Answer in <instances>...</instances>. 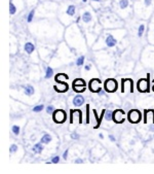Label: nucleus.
<instances>
[{"instance_id":"obj_1","label":"nucleus","mask_w":154,"mask_h":174,"mask_svg":"<svg viewBox=\"0 0 154 174\" xmlns=\"http://www.w3.org/2000/svg\"><path fill=\"white\" fill-rule=\"evenodd\" d=\"M149 81H150V73L147 74V78H142L137 83V89L141 93L149 92Z\"/></svg>"},{"instance_id":"obj_2","label":"nucleus","mask_w":154,"mask_h":174,"mask_svg":"<svg viewBox=\"0 0 154 174\" xmlns=\"http://www.w3.org/2000/svg\"><path fill=\"white\" fill-rule=\"evenodd\" d=\"M89 88L93 93H101L102 92V81L99 78H93L89 82Z\"/></svg>"},{"instance_id":"obj_3","label":"nucleus","mask_w":154,"mask_h":174,"mask_svg":"<svg viewBox=\"0 0 154 174\" xmlns=\"http://www.w3.org/2000/svg\"><path fill=\"white\" fill-rule=\"evenodd\" d=\"M118 89L117 80L114 78H108L105 81V91L107 93H114Z\"/></svg>"},{"instance_id":"obj_4","label":"nucleus","mask_w":154,"mask_h":174,"mask_svg":"<svg viewBox=\"0 0 154 174\" xmlns=\"http://www.w3.org/2000/svg\"><path fill=\"white\" fill-rule=\"evenodd\" d=\"M67 119V114L64 110L62 109H57L52 112V120L57 123V124H62L66 121Z\"/></svg>"},{"instance_id":"obj_5","label":"nucleus","mask_w":154,"mask_h":174,"mask_svg":"<svg viewBox=\"0 0 154 174\" xmlns=\"http://www.w3.org/2000/svg\"><path fill=\"white\" fill-rule=\"evenodd\" d=\"M127 119L128 121L131 123V124H136V123H139L142 119V113L141 111H139L138 109H131L128 114H127Z\"/></svg>"},{"instance_id":"obj_6","label":"nucleus","mask_w":154,"mask_h":174,"mask_svg":"<svg viewBox=\"0 0 154 174\" xmlns=\"http://www.w3.org/2000/svg\"><path fill=\"white\" fill-rule=\"evenodd\" d=\"M125 115V112L122 109H116L113 111V121L115 124H122L124 122V118H121Z\"/></svg>"},{"instance_id":"obj_7","label":"nucleus","mask_w":154,"mask_h":174,"mask_svg":"<svg viewBox=\"0 0 154 174\" xmlns=\"http://www.w3.org/2000/svg\"><path fill=\"white\" fill-rule=\"evenodd\" d=\"M54 91H57L58 93H65L66 91H68L69 89V85L65 82V81H62V82H59V84H56L53 86Z\"/></svg>"},{"instance_id":"obj_8","label":"nucleus","mask_w":154,"mask_h":174,"mask_svg":"<svg viewBox=\"0 0 154 174\" xmlns=\"http://www.w3.org/2000/svg\"><path fill=\"white\" fill-rule=\"evenodd\" d=\"M83 103H84V98H83L82 96L77 95L76 97H74V99H73V104H74L76 107L81 106Z\"/></svg>"},{"instance_id":"obj_9","label":"nucleus","mask_w":154,"mask_h":174,"mask_svg":"<svg viewBox=\"0 0 154 174\" xmlns=\"http://www.w3.org/2000/svg\"><path fill=\"white\" fill-rule=\"evenodd\" d=\"M106 44L109 47H113V46H115L117 44V40L112 35H108L107 38H106Z\"/></svg>"},{"instance_id":"obj_10","label":"nucleus","mask_w":154,"mask_h":174,"mask_svg":"<svg viewBox=\"0 0 154 174\" xmlns=\"http://www.w3.org/2000/svg\"><path fill=\"white\" fill-rule=\"evenodd\" d=\"M24 49H25V52H26L27 54H32V53L34 52V50H35V46H34V44H33L32 42H27V43L25 44Z\"/></svg>"},{"instance_id":"obj_11","label":"nucleus","mask_w":154,"mask_h":174,"mask_svg":"<svg viewBox=\"0 0 154 174\" xmlns=\"http://www.w3.org/2000/svg\"><path fill=\"white\" fill-rule=\"evenodd\" d=\"M43 143H36L34 146H33V151L35 152V153H41L42 152V150H43V145H42Z\"/></svg>"},{"instance_id":"obj_12","label":"nucleus","mask_w":154,"mask_h":174,"mask_svg":"<svg viewBox=\"0 0 154 174\" xmlns=\"http://www.w3.org/2000/svg\"><path fill=\"white\" fill-rule=\"evenodd\" d=\"M73 90L76 93H82L86 90V85H73Z\"/></svg>"},{"instance_id":"obj_13","label":"nucleus","mask_w":154,"mask_h":174,"mask_svg":"<svg viewBox=\"0 0 154 174\" xmlns=\"http://www.w3.org/2000/svg\"><path fill=\"white\" fill-rule=\"evenodd\" d=\"M50 141H51V136H50L49 134H44V135L42 136L41 140H40V142L43 143V144H47V143H49Z\"/></svg>"},{"instance_id":"obj_14","label":"nucleus","mask_w":154,"mask_h":174,"mask_svg":"<svg viewBox=\"0 0 154 174\" xmlns=\"http://www.w3.org/2000/svg\"><path fill=\"white\" fill-rule=\"evenodd\" d=\"M82 21H83L84 23H90V22L92 21V15H91V13L85 12V13L82 15Z\"/></svg>"},{"instance_id":"obj_15","label":"nucleus","mask_w":154,"mask_h":174,"mask_svg":"<svg viewBox=\"0 0 154 174\" xmlns=\"http://www.w3.org/2000/svg\"><path fill=\"white\" fill-rule=\"evenodd\" d=\"M34 93H35V91H34V88H33V86L27 85L26 88H25V94H26L27 96H32Z\"/></svg>"},{"instance_id":"obj_16","label":"nucleus","mask_w":154,"mask_h":174,"mask_svg":"<svg viewBox=\"0 0 154 174\" xmlns=\"http://www.w3.org/2000/svg\"><path fill=\"white\" fill-rule=\"evenodd\" d=\"M73 85H86L85 80L82 78H76L73 80Z\"/></svg>"},{"instance_id":"obj_17","label":"nucleus","mask_w":154,"mask_h":174,"mask_svg":"<svg viewBox=\"0 0 154 174\" xmlns=\"http://www.w3.org/2000/svg\"><path fill=\"white\" fill-rule=\"evenodd\" d=\"M60 78L68 79V78H69V76H68L67 74H65V73H59V74H57V75H56V77H54V79H56V81H57V82H61Z\"/></svg>"},{"instance_id":"obj_18","label":"nucleus","mask_w":154,"mask_h":174,"mask_svg":"<svg viewBox=\"0 0 154 174\" xmlns=\"http://www.w3.org/2000/svg\"><path fill=\"white\" fill-rule=\"evenodd\" d=\"M52 75H53V70H52V68H51V67H47V68H46V73H45V78L48 79V78H50Z\"/></svg>"},{"instance_id":"obj_19","label":"nucleus","mask_w":154,"mask_h":174,"mask_svg":"<svg viewBox=\"0 0 154 174\" xmlns=\"http://www.w3.org/2000/svg\"><path fill=\"white\" fill-rule=\"evenodd\" d=\"M105 119L109 122V121H112L113 120V112L111 110H106L105 112Z\"/></svg>"},{"instance_id":"obj_20","label":"nucleus","mask_w":154,"mask_h":174,"mask_svg":"<svg viewBox=\"0 0 154 174\" xmlns=\"http://www.w3.org/2000/svg\"><path fill=\"white\" fill-rule=\"evenodd\" d=\"M67 14L69 16H74V14H75V6L74 5H69L68 9H67Z\"/></svg>"},{"instance_id":"obj_21","label":"nucleus","mask_w":154,"mask_h":174,"mask_svg":"<svg viewBox=\"0 0 154 174\" xmlns=\"http://www.w3.org/2000/svg\"><path fill=\"white\" fill-rule=\"evenodd\" d=\"M84 56H81V57H79L78 59H77V61H76V65L77 66H82L83 65V63H84Z\"/></svg>"},{"instance_id":"obj_22","label":"nucleus","mask_w":154,"mask_h":174,"mask_svg":"<svg viewBox=\"0 0 154 174\" xmlns=\"http://www.w3.org/2000/svg\"><path fill=\"white\" fill-rule=\"evenodd\" d=\"M119 5L121 8H126L128 6V0H120Z\"/></svg>"},{"instance_id":"obj_23","label":"nucleus","mask_w":154,"mask_h":174,"mask_svg":"<svg viewBox=\"0 0 154 174\" xmlns=\"http://www.w3.org/2000/svg\"><path fill=\"white\" fill-rule=\"evenodd\" d=\"M144 30H145V25H140V27H139V30H138V36L139 37H142V35H143V33H144Z\"/></svg>"},{"instance_id":"obj_24","label":"nucleus","mask_w":154,"mask_h":174,"mask_svg":"<svg viewBox=\"0 0 154 174\" xmlns=\"http://www.w3.org/2000/svg\"><path fill=\"white\" fill-rule=\"evenodd\" d=\"M43 108H44V105H43V104H40V105L35 106V107L33 108V111H34V112H40L41 110H43Z\"/></svg>"},{"instance_id":"obj_25","label":"nucleus","mask_w":154,"mask_h":174,"mask_svg":"<svg viewBox=\"0 0 154 174\" xmlns=\"http://www.w3.org/2000/svg\"><path fill=\"white\" fill-rule=\"evenodd\" d=\"M16 12H17L16 6L13 4V2H10V3H9V13H10V15H15Z\"/></svg>"},{"instance_id":"obj_26","label":"nucleus","mask_w":154,"mask_h":174,"mask_svg":"<svg viewBox=\"0 0 154 174\" xmlns=\"http://www.w3.org/2000/svg\"><path fill=\"white\" fill-rule=\"evenodd\" d=\"M34 14H35V11H34V9L30 12V14L28 15V18H27V22H28V23L32 22V20H33V18H34Z\"/></svg>"},{"instance_id":"obj_27","label":"nucleus","mask_w":154,"mask_h":174,"mask_svg":"<svg viewBox=\"0 0 154 174\" xmlns=\"http://www.w3.org/2000/svg\"><path fill=\"white\" fill-rule=\"evenodd\" d=\"M85 117H86V120H85V124L87 125V124L90 123V105H89V104L86 105V115H85Z\"/></svg>"},{"instance_id":"obj_28","label":"nucleus","mask_w":154,"mask_h":174,"mask_svg":"<svg viewBox=\"0 0 154 174\" xmlns=\"http://www.w3.org/2000/svg\"><path fill=\"white\" fill-rule=\"evenodd\" d=\"M12 130H13V132H14L15 135H19V134H20V127H19V126H16V125L13 126Z\"/></svg>"},{"instance_id":"obj_29","label":"nucleus","mask_w":154,"mask_h":174,"mask_svg":"<svg viewBox=\"0 0 154 174\" xmlns=\"http://www.w3.org/2000/svg\"><path fill=\"white\" fill-rule=\"evenodd\" d=\"M53 111H54V110H53V106H52V105H48V106L46 107V112H47V113L50 114V113H52Z\"/></svg>"},{"instance_id":"obj_30","label":"nucleus","mask_w":154,"mask_h":174,"mask_svg":"<svg viewBox=\"0 0 154 174\" xmlns=\"http://www.w3.org/2000/svg\"><path fill=\"white\" fill-rule=\"evenodd\" d=\"M60 162V157L59 156H56V157H53L52 159H51V163L52 164H58Z\"/></svg>"},{"instance_id":"obj_31","label":"nucleus","mask_w":154,"mask_h":174,"mask_svg":"<svg viewBox=\"0 0 154 174\" xmlns=\"http://www.w3.org/2000/svg\"><path fill=\"white\" fill-rule=\"evenodd\" d=\"M17 149H18V145L13 144V145L10 146V148H9V151H10V152H15V151H17Z\"/></svg>"},{"instance_id":"obj_32","label":"nucleus","mask_w":154,"mask_h":174,"mask_svg":"<svg viewBox=\"0 0 154 174\" xmlns=\"http://www.w3.org/2000/svg\"><path fill=\"white\" fill-rule=\"evenodd\" d=\"M71 137H72L73 139H78V138H79V135H78V134H77V133H75V132H74V133H72Z\"/></svg>"},{"instance_id":"obj_33","label":"nucleus","mask_w":154,"mask_h":174,"mask_svg":"<svg viewBox=\"0 0 154 174\" xmlns=\"http://www.w3.org/2000/svg\"><path fill=\"white\" fill-rule=\"evenodd\" d=\"M68 152H69V151H68V149H66V150H65V152H64V154H63V159H64V160H67Z\"/></svg>"},{"instance_id":"obj_34","label":"nucleus","mask_w":154,"mask_h":174,"mask_svg":"<svg viewBox=\"0 0 154 174\" xmlns=\"http://www.w3.org/2000/svg\"><path fill=\"white\" fill-rule=\"evenodd\" d=\"M75 163H76V164H81V163H83V161H82L81 159H77V160L75 161Z\"/></svg>"},{"instance_id":"obj_35","label":"nucleus","mask_w":154,"mask_h":174,"mask_svg":"<svg viewBox=\"0 0 154 174\" xmlns=\"http://www.w3.org/2000/svg\"><path fill=\"white\" fill-rule=\"evenodd\" d=\"M109 139H110L111 141H115V137H114L113 135H109Z\"/></svg>"},{"instance_id":"obj_36","label":"nucleus","mask_w":154,"mask_h":174,"mask_svg":"<svg viewBox=\"0 0 154 174\" xmlns=\"http://www.w3.org/2000/svg\"><path fill=\"white\" fill-rule=\"evenodd\" d=\"M145 3H146V5L148 6L149 4H151V0H145Z\"/></svg>"},{"instance_id":"obj_37","label":"nucleus","mask_w":154,"mask_h":174,"mask_svg":"<svg viewBox=\"0 0 154 174\" xmlns=\"http://www.w3.org/2000/svg\"><path fill=\"white\" fill-rule=\"evenodd\" d=\"M149 130H150L151 132H154V124H153V125H152V126L149 128Z\"/></svg>"},{"instance_id":"obj_38","label":"nucleus","mask_w":154,"mask_h":174,"mask_svg":"<svg viewBox=\"0 0 154 174\" xmlns=\"http://www.w3.org/2000/svg\"><path fill=\"white\" fill-rule=\"evenodd\" d=\"M85 70H87V71L91 70V65H86V66H85Z\"/></svg>"},{"instance_id":"obj_39","label":"nucleus","mask_w":154,"mask_h":174,"mask_svg":"<svg viewBox=\"0 0 154 174\" xmlns=\"http://www.w3.org/2000/svg\"><path fill=\"white\" fill-rule=\"evenodd\" d=\"M99 137H100V138H101V139H103V138H104V135H103V134H101V133H100V134H99Z\"/></svg>"},{"instance_id":"obj_40","label":"nucleus","mask_w":154,"mask_h":174,"mask_svg":"<svg viewBox=\"0 0 154 174\" xmlns=\"http://www.w3.org/2000/svg\"><path fill=\"white\" fill-rule=\"evenodd\" d=\"M93 1H96V2H99V1H101V0H93Z\"/></svg>"},{"instance_id":"obj_41","label":"nucleus","mask_w":154,"mask_h":174,"mask_svg":"<svg viewBox=\"0 0 154 174\" xmlns=\"http://www.w3.org/2000/svg\"><path fill=\"white\" fill-rule=\"evenodd\" d=\"M82 1H83V2H86V1H87V0H82Z\"/></svg>"}]
</instances>
